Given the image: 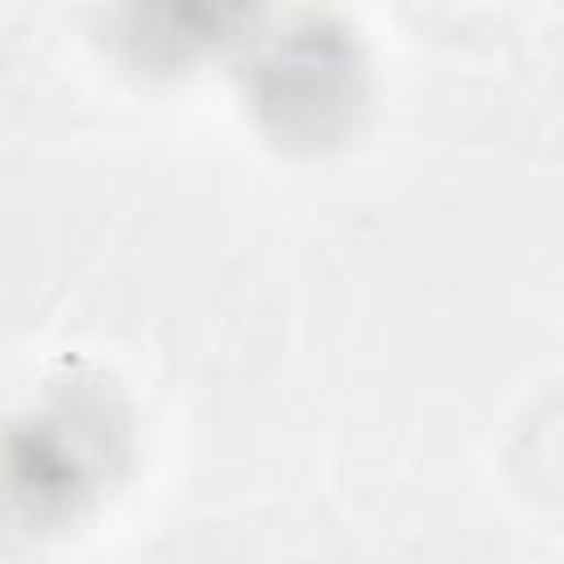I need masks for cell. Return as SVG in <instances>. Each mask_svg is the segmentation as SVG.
Wrapping results in <instances>:
<instances>
[{
    "mask_svg": "<svg viewBox=\"0 0 564 564\" xmlns=\"http://www.w3.org/2000/svg\"><path fill=\"white\" fill-rule=\"evenodd\" d=\"M106 458V432L97 405H62L48 419H35L26 436L13 445L18 489L35 507H70L88 494L93 476Z\"/></svg>",
    "mask_w": 564,
    "mask_h": 564,
    "instance_id": "2",
    "label": "cell"
},
{
    "mask_svg": "<svg viewBox=\"0 0 564 564\" xmlns=\"http://www.w3.org/2000/svg\"><path fill=\"white\" fill-rule=\"evenodd\" d=\"M242 9L247 0H128L123 40L154 70L189 66L234 31Z\"/></svg>",
    "mask_w": 564,
    "mask_h": 564,
    "instance_id": "3",
    "label": "cell"
},
{
    "mask_svg": "<svg viewBox=\"0 0 564 564\" xmlns=\"http://www.w3.org/2000/svg\"><path fill=\"white\" fill-rule=\"evenodd\" d=\"M251 101L260 123L286 145L317 150L339 141L366 101V70L352 35L330 18L295 22L256 62Z\"/></svg>",
    "mask_w": 564,
    "mask_h": 564,
    "instance_id": "1",
    "label": "cell"
}]
</instances>
